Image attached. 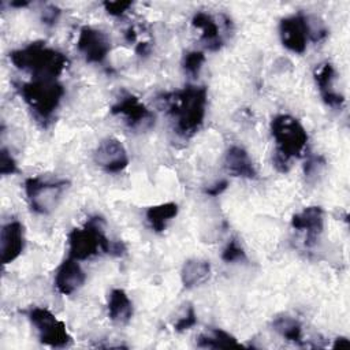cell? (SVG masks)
<instances>
[{"label":"cell","instance_id":"obj_1","mask_svg":"<svg viewBox=\"0 0 350 350\" xmlns=\"http://www.w3.org/2000/svg\"><path fill=\"white\" fill-rule=\"evenodd\" d=\"M205 86L186 85L174 92L161 93L157 100L161 108L175 120V131L189 138L194 135L202 126L206 108Z\"/></svg>","mask_w":350,"mask_h":350},{"label":"cell","instance_id":"obj_2","mask_svg":"<svg viewBox=\"0 0 350 350\" xmlns=\"http://www.w3.org/2000/svg\"><path fill=\"white\" fill-rule=\"evenodd\" d=\"M10 60L18 70L29 72L33 79H57L70 63L64 53L48 46L44 41L12 51Z\"/></svg>","mask_w":350,"mask_h":350},{"label":"cell","instance_id":"obj_3","mask_svg":"<svg viewBox=\"0 0 350 350\" xmlns=\"http://www.w3.org/2000/svg\"><path fill=\"white\" fill-rule=\"evenodd\" d=\"M271 134L275 139L273 167L279 172H287L291 160L302 156L308 144V133L297 118L282 113L272 119Z\"/></svg>","mask_w":350,"mask_h":350},{"label":"cell","instance_id":"obj_4","mask_svg":"<svg viewBox=\"0 0 350 350\" xmlns=\"http://www.w3.org/2000/svg\"><path fill=\"white\" fill-rule=\"evenodd\" d=\"M16 89L36 118L44 123L51 120L66 93L57 79H31L16 85Z\"/></svg>","mask_w":350,"mask_h":350},{"label":"cell","instance_id":"obj_5","mask_svg":"<svg viewBox=\"0 0 350 350\" xmlns=\"http://www.w3.org/2000/svg\"><path fill=\"white\" fill-rule=\"evenodd\" d=\"M112 242L104 232V219L92 216L83 227L74 228L68 234V257L82 261L100 252L111 254Z\"/></svg>","mask_w":350,"mask_h":350},{"label":"cell","instance_id":"obj_6","mask_svg":"<svg viewBox=\"0 0 350 350\" xmlns=\"http://www.w3.org/2000/svg\"><path fill=\"white\" fill-rule=\"evenodd\" d=\"M70 185L66 179H48L31 176L25 180V191L31 211L40 215H48L59 205L62 196Z\"/></svg>","mask_w":350,"mask_h":350},{"label":"cell","instance_id":"obj_7","mask_svg":"<svg viewBox=\"0 0 350 350\" xmlns=\"http://www.w3.org/2000/svg\"><path fill=\"white\" fill-rule=\"evenodd\" d=\"M29 320L38 334L42 345L51 347H66L71 343L66 324L59 320L49 309L36 306L29 312Z\"/></svg>","mask_w":350,"mask_h":350},{"label":"cell","instance_id":"obj_8","mask_svg":"<svg viewBox=\"0 0 350 350\" xmlns=\"http://www.w3.org/2000/svg\"><path fill=\"white\" fill-rule=\"evenodd\" d=\"M112 115H120L124 123L133 130H148L154 124L153 112L134 94L122 92L120 97L111 107Z\"/></svg>","mask_w":350,"mask_h":350},{"label":"cell","instance_id":"obj_9","mask_svg":"<svg viewBox=\"0 0 350 350\" xmlns=\"http://www.w3.org/2000/svg\"><path fill=\"white\" fill-rule=\"evenodd\" d=\"M279 36L284 48L295 53H304L309 40L306 15L297 12L283 18L279 23Z\"/></svg>","mask_w":350,"mask_h":350},{"label":"cell","instance_id":"obj_10","mask_svg":"<svg viewBox=\"0 0 350 350\" xmlns=\"http://www.w3.org/2000/svg\"><path fill=\"white\" fill-rule=\"evenodd\" d=\"M94 163L105 172L116 174L129 165V156L123 144L113 137L103 139L93 153Z\"/></svg>","mask_w":350,"mask_h":350},{"label":"cell","instance_id":"obj_11","mask_svg":"<svg viewBox=\"0 0 350 350\" xmlns=\"http://www.w3.org/2000/svg\"><path fill=\"white\" fill-rule=\"evenodd\" d=\"M77 48L83 55L88 63H103L111 51V41L101 31L90 26H83L79 30Z\"/></svg>","mask_w":350,"mask_h":350},{"label":"cell","instance_id":"obj_12","mask_svg":"<svg viewBox=\"0 0 350 350\" xmlns=\"http://www.w3.org/2000/svg\"><path fill=\"white\" fill-rule=\"evenodd\" d=\"M291 227L298 231H305V246L312 247L316 245L317 238L324 228V211L321 206L310 205L301 212L293 215Z\"/></svg>","mask_w":350,"mask_h":350},{"label":"cell","instance_id":"obj_13","mask_svg":"<svg viewBox=\"0 0 350 350\" xmlns=\"http://www.w3.org/2000/svg\"><path fill=\"white\" fill-rule=\"evenodd\" d=\"M25 249V230L23 224L12 220L3 226L0 234V258L1 262L11 264L15 261Z\"/></svg>","mask_w":350,"mask_h":350},{"label":"cell","instance_id":"obj_14","mask_svg":"<svg viewBox=\"0 0 350 350\" xmlns=\"http://www.w3.org/2000/svg\"><path fill=\"white\" fill-rule=\"evenodd\" d=\"M86 280V275L81 265L78 264V260L75 258H66L55 273V288L62 295H70L75 293L78 288L83 286Z\"/></svg>","mask_w":350,"mask_h":350},{"label":"cell","instance_id":"obj_15","mask_svg":"<svg viewBox=\"0 0 350 350\" xmlns=\"http://www.w3.org/2000/svg\"><path fill=\"white\" fill-rule=\"evenodd\" d=\"M313 77L324 103L331 108H342L346 98L334 88V82L336 78V71L334 66L329 62L319 64L313 71Z\"/></svg>","mask_w":350,"mask_h":350},{"label":"cell","instance_id":"obj_16","mask_svg":"<svg viewBox=\"0 0 350 350\" xmlns=\"http://www.w3.org/2000/svg\"><path fill=\"white\" fill-rule=\"evenodd\" d=\"M191 25L193 27L201 30V42L208 51L216 52L223 46L224 41L220 34L219 25L211 14L204 11L196 12L191 18Z\"/></svg>","mask_w":350,"mask_h":350},{"label":"cell","instance_id":"obj_17","mask_svg":"<svg viewBox=\"0 0 350 350\" xmlns=\"http://www.w3.org/2000/svg\"><path fill=\"white\" fill-rule=\"evenodd\" d=\"M224 167L231 176L252 179L257 175L249 153L238 145H232L227 149L224 156Z\"/></svg>","mask_w":350,"mask_h":350},{"label":"cell","instance_id":"obj_18","mask_svg":"<svg viewBox=\"0 0 350 350\" xmlns=\"http://www.w3.org/2000/svg\"><path fill=\"white\" fill-rule=\"evenodd\" d=\"M211 278V264L202 258H189L180 269V280L183 287L193 288L204 284Z\"/></svg>","mask_w":350,"mask_h":350},{"label":"cell","instance_id":"obj_19","mask_svg":"<svg viewBox=\"0 0 350 350\" xmlns=\"http://www.w3.org/2000/svg\"><path fill=\"white\" fill-rule=\"evenodd\" d=\"M108 317L118 324H126L133 317V304L123 288H112L107 302Z\"/></svg>","mask_w":350,"mask_h":350},{"label":"cell","instance_id":"obj_20","mask_svg":"<svg viewBox=\"0 0 350 350\" xmlns=\"http://www.w3.org/2000/svg\"><path fill=\"white\" fill-rule=\"evenodd\" d=\"M178 205L175 202H163L152 205L146 209V220L154 232H163L167 224L178 215Z\"/></svg>","mask_w":350,"mask_h":350},{"label":"cell","instance_id":"obj_21","mask_svg":"<svg viewBox=\"0 0 350 350\" xmlns=\"http://www.w3.org/2000/svg\"><path fill=\"white\" fill-rule=\"evenodd\" d=\"M272 327L286 340L293 342V343L299 345V346H304L302 325L295 317H291V316H287V314L278 316V317L273 319Z\"/></svg>","mask_w":350,"mask_h":350},{"label":"cell","instance_id":"obj_22","mask_svg":"<svg viewBox=\"0 0 350 350\" xmlns=\"http://www.w3.org/2000/svg\"><path fill=\"white\" fill-rule=\"evenodd\" d=\"M197 346L204 349H230L241 347L242 345L227 331L220 328L211 329L209 334H201L197 338Z\"/></svg>","mask_w":350,"mask_h":350},{"label":"cell","instance_id":"obj_23","mask_svg":"<svg viewBox=\"0 0 350 350\" xmlns=\"http://www.w3.org/2000/svg\"><path fill=\"white\" fill-rule=\"evenodd\" d=\"M205 62V55L201 51H189L185 53L182 59V66L186 74H189L191 78H197L201 67Z\"/></svg>","mask_w":350,"mask_h":350},{"label":"cell","instance_id":"obj_24","mask_svg":"<svg viewBox=\"0 0 350 350\" xmlns=\"http://www.w3.org/2000/svg\"><path fill=\"white\" fill-rule=\"evenodd\" d=\"M221 260L224 262H235V261L246 260V253H245L243 247L239 245V242L235 238L230 239L228 243L226 245V247L223 249Z\"/></svg>","mask_w":350,"mask_h":350},{"label":"cell","instance_id":"obj_25","mask_svg":"<svg viewBox=\"0 0 350 350\" xmlns=\"http://www.w3.org/2000/svg\"><path fill=\"white\" fill-rule=\"evenodd\" d=\"M306 23H308V31H309V40L310 41L320 42L327 37L328 30H327L323 21H320L316 16H308L306 15Z\"/></svg>","mask_w":350,"mask_h":350},{"label":"cell","instance_id":"obj_26","mask_svg":"<svg viewBox=\"0 0 350 350\" xmlns=\"http://www.w3.org/2000/svg\"><path fill=\"white\" fill-rule=\"evenodd\" d=\"M197 324V314L194 310L193 305H187V309L185 310V313L178 319V321L174 324V329L178 332H183L186 329H190L191 327H194Z\"/></svg>","mask_w":350,"mask_h":350},{"label":"cell","instance_id":"obj_27","mask_svg":"<svg viewBox=\"0 0 350 350\" xmlns=\"http://www.w3.org/2000/svg\"><path fill=\"white\" fill-rule=\"evenodd\" d=\"M325 165V159L320 154L317 156H308L306 161H305V165H304V172H305V176L309 179L312 176H316L317 174H320L321 168Z\"/></svg>","mask_w":350,"mask_h":350},{"label":"cell","instance_id":"obj_28","mask_svg":"<svg viewBox=\"0 0 350 350\" xmlns=\"http://www.w3.org/2000/svg\"><path fill=\"white\" fill-rule=\"evenodd\" d=\"M16 171H18L16 161L14 160V157L5 148H1V150H0V174L11 175Z\"/></svg>","mask_w":350,"mask_h":350},{"label":"cell","instance_id":"obj_29","mask_svg":"<svg viewBox=\"0 0 350 350\" xmlns=\"http://www.w3.org/2000/svg\"><path fill=\"white\" fill-rule=\"evenodd\" d=\"M105 11L112 15V16H122L129 8H131L133 5V1H122V0H118V1H104L103 3Z\"/></svg>","mask_w":350,"mask_h":350},{"label":"cell","instance_id":"obj_30","mask_svg":"<svg viewBox=\"0 0 350 350\" xmlns=\"http://www.w3.org/2000/svg\"><path fill=\"white\" fill-rule=\"evenodd\" d=\"M60 14H62V11L57 5L48 4L41 11V22L46 26H53V25H56Z\"/></svg>","mask_w":350,"mask_h":350},{"label":"cell","instance_id":"obj_31","mask_svg":"<svg viewBox=\"0 0 350 350\" xmlns=\"http://www.w3.org/2000/svg\"><path fill=\"white\" fill-rule=\"evenodd\" d=\"M227 187H228V180H227V179H221V180L213 183L212 186H208V187L204 190V193L208 194V196L216 197V196H220Z\"/></svg>","mask_w":350,"mask_h":350},{"label":"cell","instance_id":"obj_32","mask_svg":"<svg viewBox=\"0 0 350 350\" xmlns=\"http://www.w3.org/2000/svg\"><path fill=\"white\" fill-rule=\"evenodd\" d=\"M135 52H137V55H139V56H146V55H149V52H150V44L146 42V41L138 42L137 46H135Z\"/></svg>","mask_w":350,"mask_h":350},{"label":"cell","instance_id":"obj_33","mask_svg":"<svg viewBox=\"0 0 350 350\" xmlns=\"http://www.w3.org/2000/svg\"><path fill=\"white\" fill-rule=\"evenodd\" d=\"M350 346V340L346 336H338L335 338L334 343H332V349H342V347H349Z\"/></svg>","mask_w":350,"mask_h":350},{"label":"cell","instance_id":"obj_34","mask_svg":"<svg viewBox=\"0 0 350 350\" xmlns=\"http://www.w3.org/2000/svg\"><path fill=\"white\" fill-rule=\"evenodd\" d=\"M10 5L15 7V8H22V7H27L29 1H11Z\"/></svg>","mask_w":350,"mask_h":350}]
</instances>
